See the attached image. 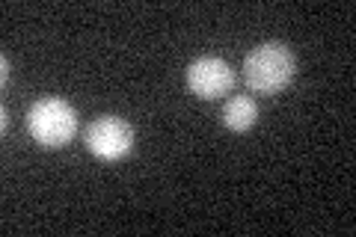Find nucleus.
<instances>
[{"mask_svg":"<svg viewBox=\"0 0 356 237\" xmlns=\"http://www.w3.org/2000/svg\"><path fill=\"white\" fill-rule=\"evenodd\" d=\"M294 54L280 42H264L259 48H252L243 60V77L247 86L259 95H276L291 83L294 77Z\"/></svg>","mask_w":356,"mask_h":237,"instance_id":"f257e3e1","label":"nucleus"},{"mask_svg":"<svg viewBox=\"0 0 356 237\" xmlns=\"http://www.w3.org/2000/svg\"><path fill=\"white\" fill-rule=\"evenodd\" d=\"M27 131L36 142L60 149L77 133V113L63 98H42L27 110Z\"/></svg>","mask_w":356,"mask_h":237,"instance_id":"f03ea898","label":"nucleus"},{"mask_svg":"<svg viewBox=\"0 0 356 237\" xmlns=\"http://www.w3.org/2000/svg\"><path fill=\"white\" fill-rule=\"evenodd\" d=\"M86 149L102 161H119L134 149V131L119 116H98L86 128Z\"/></svg>","mask_w":356,"mask_h":237,"instance_id":"7ed1b4c3","label":"nucleus"},{"mask_svg":"<svg viewBox=\"0 0 356 237\" xmlns=\"http://www.w3.org/2000/svg\"><path fill=\"white\" fill-rule=\"evenodd\" d=\"M187 86L199 98H220L235 86V72L220 56H199L187 65Z\"/></svg>","mask_w":356,"mask_h":237,"instance_id":"20e7f679","label":"nucleus"},{"mask_svg":"<svg viewBox=\"0 0 356 237\" xmlns=\"http://www.w3.org/2000/svg\"><path fill=\"white\" fill-rule=\"evenodd\" d=\"M222 125L229 131H250L255 125V119H259V107H255V101L247 98V95H238L226 101V107H222Z\"/></svg>","mask_w":356,"mask_h":237,"instance_id":"39448f33","label":"nucleus"},{"mask_svg":"<svg viewBox=\"0 0 356 237\" xmlns=\"http://www.w3.org/2000/svg\"><path fill=\"white\" fill-rule=\"evenodd\" d=\"M0 65H3V74H0V83H6V81H9V60H6V56H0Z\"/></svg>","mask_w":356,"mask_h":237,"instance_id":"423d86ee","label":"nucleus"}]
</instances>
